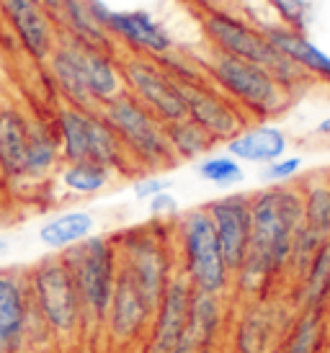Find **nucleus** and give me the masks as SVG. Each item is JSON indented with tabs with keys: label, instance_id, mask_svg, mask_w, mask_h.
I'll list each match as a JSON object with an SVG mask.
<instances>
[{
	"label": "nucleus",
	"instance_id": "e433bc0d",
	"mask_svg": "<svg viewBox=\"0 0 330 353\" xmlns=\"http://www.w3.org/2000/svg\"><path fill=\"white\" fill-rule=\"evenodd\" d=\"M271 8L279 13V23L289 26V29L304 31L307 19H310V6L307 0H269Z\"/></svg>",
	"mask_w": 330,
	"mask_h": 353
},
{
	"label": "nucleus",
	"instance_id": "37998d69",
	"mask_svg": "<svg viewBox=\"0 0 330 353\" xmlns=\"http://www.w3.org/2000/svg\"><path fill=\"white\" fill-rule=\"evenodd\" d=\"M328 353H330V345H328Z\"/></svg>",
	"mask_w": 330,
	"mask_h": 353
},
{
	"label": "nucleus",
	"instance_id": "473e14b6",
	"mask_svg": "<svg viewBox=\"0 0 330 353\" xmlns=\"http://www.w3.org/2000/svg\"><path fill=\"white\" fill-rule=\"evenodd\" d=\"M111 181H114V173L108 168L93 163V160L62 163V168H59V183L72 196H96L104 188L111 186Z\"/></svg>",
	"mask_w": 330,
	"mask_h": 353
},
{
	"label": "nucleus",
	"instance_id": "7c9ffc66",
	"mask_svg": "<svg viewBox=\"0 0 330 353\" xmlns=\"http://www.w3.org/2000/svg\"><path fill=\"white\" fill-rule=\"evenodd\" d=\"M88 117H90V111L70 106V103H62L55 111L52 124H55V132H57L59 139L62 163L88 160Z\"/></svg>",
	"mask_w": 330,
	"mask_h": 353
},
{
	"label": "nucleus",
	"instance_id": "6e6552de",
	"mask_svg": "<svg viewBox=\"0 0 330 353\" xmlns=\"http://www.w3.org/2000/svg\"><path fill=\"white\" fill-rule=\"evenodd\" d=\"M59 258L78 286L86 325H104L119 274V255L111 235H90L78 245L62 250Z\"/></svg>",
	"mask_w": 330,
	"mask_h": 353
},
{
	"label": "nucleus",
	"instance_id": "2f4dec72",
	"mask_svg": "<svg viewBox=\"0 0 330 353\" xmlns=\"http://www.w3.org/2000/svg\"><path fill=\"white\" fill-rule=\"evenodd\" d=\"M165 137H168V145H171L178 163L206 157L217 148V142H214L212 134L204 132V129L199 127L196 121H191L188 117L165 124Z\"/></svg>",
	"mask_w": 330,
	"mask_h": 353
},
{
	"label": "nucleus",
	"instance_id": "72a5a7b5",
	"mask_svg": "<svg viewBox=\"0 0 330 353\" xmlns=\"http://www.w3.org/2000/svg\"><path fill=\"white\" fill-rule=\"evenodd\" d=\"M330 240V237H328ZM325 243V237H320L318 232H312L310 227L302 225L294 235V243H291V253H289V263H287V292H289L294 284H300V279L307 274L312 258L320 250V245Z\"/></svg>",
	"mask_w": 330,
	"mask_h": 353
},
{
	"label": "nucleus",
	"instance_id": "39448f33",
	"mask_svg": "<svg viewBox=\"0 0 330 353\" xmlns=\"http://www.w3.org/2000/svg\"><path fill=\"white\" fill-rule=\"evenodd\" d=\"M31 304L41 323L47 325L52 341L72 343L86 330V310L80 302L78 286L70 276L59 253H49L26 268Z\"/></svg>",
	"mask_w": 330,
	"mask_h": 353
},
{
	"label": "nucleus",
	"instance_id": "4c0bfd02",
	"mask_svg": "<svg viewBox=\"0 0 330 353\" xmlns=\"http://www.w3.org/2000/svg\"><path fill=\"white\" fill-rule=\"evenodd\" d=\"M147 212L150 216L155 219V222H173L175 216L181 214V209H178V199L171 194V191H163V194H157L147 201Z\"/></svg>",
	"mask_w": 330,
	"mask_h": 353
},
{
	"label": "nucleus",
	"instance_id": "dca6fc26",
	"mask_svg": "<svg viewBox=\"0 0 330 353\" xmlns=\"http://www.w3.org/2000/svg\"><path fill=\"white\" fill-rule=\"evenodd\" d=\"M0 10L23 52L37 62H47L59 41L55 13L41 0H0Z\"/></svg>",
	"mask_w": 330,
	"mask_h": 353
},
{
	"label": "nucleus",
	"instance_id": "f257e3e1",
	"mask_svg": "<svg viewBox=\"0 0 330 353\" xmlns=\"http://www.w3.org/2000/svg\"><path fill=\"white\" fill-rule=\"evenodd\" d=\"M302 225L297 183L263 186L251 194V245L243 268L233 276V289L245 302L273 296L276 286L287 284L291 243Z\"/></svg>",
	"mask_w": 330,
	"mask_h": 353
},
{
	"label": "nucleus",
	"instance_id": "0eeeda50",
	"mask_svg": "<svg viewBox=\"0 0 330 353\" xmlns=\"http://www.w3.org/2000/svg\"><path fill=\"white\" fill-rule=\"evenodd\" d=\"M98 114L106 119L114 129L119 142L124 145L129 160L137 170L145 173H163L178 165L173 150L165 137V124L132 93H122L117 99L106 101L98 108Z\"/></svg>",
	"mask_w": 330,
	"mask_h": 353
},
{
	"label": "nucleus",
	"instance_id": "5701e85b",
	"mask_svg": "<svg viewBox=\"0 0 330 353\" xmlns=\"http://www.w3.org/2000/svg\"><path fill=\"white\" fill-rule=\"evenodd\" d=\"M47 65L52 83H55V88H57V93L62 96L65 103L86 108V111H98L96 101H93V96H90V90L86 85V78H83V68H80L78 62V54H75L68 37L59 34L57 47L49 54Z\"/></svg>",
	"mask_w": 330,
	"mask_h": 353
},
{
	"label": "nucleus",
	"instance_id": "79ce46f5",
	"mask_svg": "<svg viewBox=\"0 0 330 353\" xmlns=\"http://www.w3.org/2000/svg\"><path fill=\"white\" fill-rule=\"evenodd\" d=\"M8 248H10V243H8V237H3V235H0V255L6 253V250H8Z\"/></svg>",
	"mask_w": 330,
	"mask_h": 353
},
{
	"label": "nucleus",
	"instance_id": "58836bf2",
	"mask_svg": "<svg viewBox=\"0 0 330 353\" xmlns=\"http://www.w3.org/2000/svg\"><path fill=\"white\" fill-rule=\"evenodd\" d=\"M171 191V178H165L163 173H147V176L135 181V199L137 201H150L153 196Z\"/></svg>",
	"mask_w": 330,
	"mask_h": 353
},
{
	"label": "nucleus",
	"instance_id": "1a4fd4ad",
	"mask_svg": "<svg viewBox=\"0 0 330 353\" xmlns=\"http://www.w3.org/2000/svg\"><path fill=\"white\" fill-rule=\"evenodd\" d=\"M49 338L29 294L26 271L0 268V351L19 353Z\"/></svg>",
	"mask_w": 330,
	"mask_h": 353
},
{
	"label": "nucleus",
	"instance_id": "aec40b11",
	"mask_svg": "<svg viewBox=\"0 0 330 353\" xmlns=\"http://www.w3.org/2000/svg\"><path fill=\"white\" fill-rule=\"evenodd\" d=\"M29 114L13 103L0 106V181L19 183L26 176Z\"/></svg>",
	"mask_w": 330,
	"mask_h": 353
},
{
	"label": "nucleus",
	"instance_id": "f704fd0d",
	"mask_svg": "<svg viewBox=\"0 0 330 353\" xmlns=\"http://www.w3.org/2000/svg\"><path fill=\"white\" fill-rule=\"evenodd\" d=\"M196 173L202 181L206 183H212V186H220V188H227V186H235V183H240L245 178V170H243V163H237L233 155H206L199 160V165H196Z\"/></svg>",
	"mask_w": 330,
	"mask_h": 353
},
{
	"label": "nucleus",
	"instance_id": "cd10ccee",
	"mask_svg": "<svg viewBox=\"0 0 330 353\" xmlns=\"http://www.w3.org/2000/svg\"><path fill=\"white\" fill-rule=\"evenodd\" d=\"M90 235H96V216L86 209L62 212L39 227V243L49 248L52 253H62V250L88 240Z\"/></svg>",
	"mask_w": 330,
	"mask_h": 353
},
{
	"label": "nucleus",
	"instance_id": "ea45409f",
	"mask_svg": "<svg viewBox=\"0 0 330 353\" xmlns=\"http://www.w3.org/2000/svg\"><path fill=\"white\" fill-rule=\"evenodd\" d=\"M315 134H318V137H322V139H330V117L322 119L320 124L315 127Z\"/></svg>",
	"mask_w": 330,
	"mask_h": 353
},
{
	"label": "nucleus",
	"instance_id": "a878e982",
	"mask_svg": "<svg viewBox=\"0 0 330 353\" xmlns=\"http://www.w3.org/2000/svg\"><path fill=\"white\" fill-rule=\"evenodd\" d=\"M88 160L108 168L114 176L117 173H122V176L137 173L135 163L129 160L124 145L119 142L114 129L108 127L106 119L98 111H90V117H88Z\"/></svg>",
	"mask_w": 330,
	"mask_h": 353
},
{
	"label": "nucleus",
	"instance_id": "a19ab883",
	"mask_svg": "<svg viewBox=\"0 0 330 353\" xmlns=\"http://www.w3.org/2000/svg\"><path fill=\"white\" fill-rule=\"evenodd\" d=\"M41 3H44V6H47L52 13H55V10H59V6H62L65 0H41Z\"/></svg>",
	"mask_w": 330,
	"mask_h": 353
},
{
	"label": "nucleus",
	"instance_id": "ddd939ff",
	"mask_svg": "<svg viewBox=\"0 0 330 353\" xmlns=\"http://www.w3.org/2000/svg\"><path fill=\"white\" fill-rule=\"evenodd\" d=\"M153 314H155V307L139 289L135 276L119 265L114 296H111L106 320H104V327H106L111 343L119 348H129V345L145 341Z\"/></svg>",
	"mask_w": 330,
	"mask_h": 353
},
{
	"label": "nucleus",
	"instance_id": "c756f323",
	"mask_svg": "<svg viewBox=\"0 0 330 353\" xmlns=\"http://www.w3.org/2000/svg\"><path fill=\"white\" fill-rule=\"evenodd\" d=\"M302 219L304 227L328 240L330 237V170H315L300 178Z\"/></svg>",
	"mask_w": 330,
	"mask_h": 353
},
{
	"label": "nucleus",
	"instance_id": "bb28decb",
	"mask_svg": "<svg viewBox=\"0 0 330 353\" xmlns=\"http://www.w3.org/2000/svg\"><path fill=\"white\" fill-rule=\"evenodd\" d=\"M62 163L59 139L49 119L29 117V148H26V176L23 181H41Z\"/></svg>",
	"mask_w": 330,
	"mask_h": 353
},
{
	"label": "nucleus",
	"instance_id": "9b49d317",
	"mask_svg": "<svg viewBox=\"0 0 330 353\" xmlns=\"http://www.w3.org/2000/svg\"><path fill=\"white\" fill-rule=\"evenodd\" d=\"M93 19L104 26L114 41L126 44L132 54L145 57H160L165 52L175 50L171 34L163 29V23L155 21L147 10H114L104 0H86Z\"/></svg>",
	"mask_w": 330,
	"mask_h": 353
},
{
	"label": "nucleus",
	"instance_id": "393cba45",
	"mask_svg": "<svg viewBox=\"0 0 330 353\" xmlns=\"http://www.w3.org/2000/svg\"><path fill=\"white\" fill-rule=\"evenodd\" d=\"M55 21H57L59 34H65L70 39L86 44V47H93V50L117 54V41L111 39L104 31V26L93 19L86 0H65L59 10H55Z\"/></svg>",
	"mask_w": 330,
	"mask_h": 353
},
{
	"label": "nucleus",
	"instance_id": "c9c22d12",
	"mask_svg": "<svg viewBox=\"0 0 330 353\" xmlns=\"http://www.w3.org/2000/svg\"><path fill=\"white\" fill-rule=\"evenodd\" d=\"M302 173V157L297 155H284L273 160L269 165H263L261 181L266 186H276V183H291L294 178Z\"/></svg>",
	"mask_w": 330,
	"mask_h": 353
},
{
	"label": "nucleus",
	"instance_id": "7ed1b4c3",
	"mask_svg": "<svg viewBox=\"0 0 330 353\" xmlns=\"http://www.w3.org/2000/svg\"><path fill=\"white\" fill-rule=\"evenodd\" d=\"M173 243L178 258V274L191 289L214 296L233 292V274L224 263L217 232L204 206H194L173 219Z\"/></svg>",
	"mask_w": 330,
	"mask_h": 353
},
{
	"label": "nucleus",
	"instance_id": "c85d7f7f",
	"mask_svg": "<svg viewBox=\"0 0 330 353\" xmlns=\"http://www.w3.org/2000/svg\"><path fill=\"white\" fill-rule=\"evenodd\" d=\"M291 310L300 307H330V240H325L312 258L307 274L287 292Z\"/></svg>",
	"mask_w": 330,
	"mask_h": 353
},
{
	"label": "nucleus",
	"instance_id": "412c9836",
	"mask_svg": "<svg viewBox=\"0 0 330 353\" xmlns=\"http://www.w3.org/2000/svg\"><path fill=\"white\" fill-rule=\"evenodd\" d=\"M330 312L328 307H300L294 310L289 325L273 353H328Z\"/></svg>",
	"mask_w": 330,
	"mask_h": 353
},
{
	"label": "nucleus",
	"instance_id": "f3484780",
	"mask_svg": "<svg viewBox=\"0 0 330 353\" xmlns=\"http://www.w3.org/2000/svg\"><path fill=\"white\" fill-rule=\"evenodd\" d=\"M191 294H194V289L181 274H175L168 281L165 292L155 304V314H153V323H150L145 338V353H173L184 335L186 323H188Z\"/></svg>",
	"mask_w": 330,
	"mask_h": 353
},
{
	"label": "nucleus",
	"instance_id": "2eb2a0df",
	"mask_svg": "<svg viewBox=\"0 0 330 353\" xmlns=\"http://www.w3.org/2000/svg\"><path fill=\"white\" fill-rule=\"evenodd\" d=\"M212 219L217 243L230 274H237L245 263L248 245H251V194H227L204 204Z\"/></svg>",
	"mask_w": 330,
	"mask_h": 353
},
{
	"label": "nucleus",
	"instance_id": "423d86ee",
	"mask_svg": "<svg viewBox=\"0 0 330 353\" xmlns=\"http://www.w3.org/2000/svg\"><path fill=\"white\" fill-rule=\"evenodd\" d=\"M117 245L119 265L135 276L139 289L155 307L168 281L178 274V258L173 243V222L126 227L111 235Z\"/></svg>",
	"mask_w": 330,
	"mask_h": 353
},
{
	"label": "nucleus",
	"instance_id": "b1692460",
	"mask_svg": "<svg viewBox=\"0 0 330 353\" xmlns=\"http://www.w3.org/2000/svg\"><path fill=\"white\" fill-rule=\"evenodd\" d=\"M224 148H227V155H233L237 163L269 165L287 155L289 137L284 134V129L273 124H251L240 134H235L230 142H224Z\"/></svg>",
	"mask_w": 330,
	"mask_h": 353
},
{
	"label": "nucleus",
	"instance_id": "4be33fe9",
	"mask_svg": "<svg viewBox=\"0 0 330 353\" xmlns=\"http://www.w3.org/2000/svg\"><path fill=\"white\" fill-rule=\"evenodd\" d=\"M62 37H65V34H62ZM70 44H72V50L78 54L86 85H88V90H90V96H93L98 108L104 106L106 101L117 99V96L124 93V78H122V70H119L117 54H108V52L86 47V44H80V41H75V39H70Z\"/></svg>",
	"mask_w": 330,
	"mask_h": 353
},
{
	"label": "nucleus",
	"instance_id": "20e7f679",
	"mask_svg": "<svg viewBox=\"0 0 330 353\" xmlns=\"http://www.w3.org/2000/svg\"><path fill=\"white\" fill-rule=\"evenodd\" d=\"M202 29H204L212 50L261 65L294 99L312 83V78L304 70L297 68L291 59H287L276 47L269 44L258 26H251L237 16H230L224 10H206L202 16Z\"/></svg>",
	"mask_w": 330,
	"mask_h": 353
},
{
	"label": "nucleus",
	"instance_id": "c03bdc74",
	"mask_svg": "<svg viewBox=\"0 0 330 353\" xmlns=\"http://www.w3.org/2000/svg\"><path fill=\"white\" fill-rule=\"evenodd\" d=\"M0 353H3V351H0Z\"/></svg>",
	"mask_w": 330,
	"mask_h": 353
},
{
	"label": "nucleus",
	"instance_id": "4468645a",
	"mask_svg": "<svg viewBox=\"0 0 330 353\" xmlns=\"http://www.w3.org/2000/svg\"><path fill=\"white\" fill-rule=\"evenodd\" d=\"M291 304L287 299L266 296V299H248L240 317L233 327L235 353H273L279 338L289 325Z\"/></svg>",
	"mask_w": 330,
	"mask_h": 353
},
{
	"label": "nucleus",
	"instance_id": "9d476101",
	"mask_svg": "<svg viewBox=\"0 0 330 353\" xmlns=\"http://www.w3.org/2000/svg\"><path fill=\"white\" fill-rule=\"evenodd\" d=\"M119 70L124 78L126 93H132L139 103H145L163 124L186 119V103L178 83L153 57L145 54L119 57Z\"/></svg>",
	"mask_w": 330,
	"mask_h": 353
},
{
	"label": "nucleus",
	"instance_id": "f03ea898",
	"mask_svg": "<svg viewBox=\"0 0 330 353\" xmlns=\"http://www.w3.org/2000/svg\"><path fill=\"white\" fill-rule=\"evenodd\" d=\"M194 57L206 72V78L212 80L227 99L235 101L251 121H269L273 117H282L294 103V96L287 93L271 78V72L255 62L217 50H209L206 54H194Z\"/></svg>",
	"mask_w": 330,
	"mask_h": 353
},
{
	"label": "nucleus",
	"instance_id": "6ab92c4d",
	"mask_svg": "<svg viewBox=\"0 0 330 353\" xmlns=\"http://www.w3.org/2000/svg\"><path fill=\"white\" fill-rule=\"evenodd\" d=\"M258 29L269 39L271 47H276L284 57L304 70L312 80H320V83L330 85V54L322 52L318 44H312L304 31L289 29L279 21L276 23H261Z\"/></svg>",
	"mask_w": 330,
	"mask_h": 353
},
{
	"label": "nucleus",
	"instance_id": "f8f14e48",
	"mask_svg": "<svg viewBox=\"0 0 330 353\" xmlns=\"http://www.w3.org/2000/svg\"><path fill=\"white\" fill-rule=\"evenodd\" d=\"M178 90L184 96L186 117L209 132L217 145L230 142L235 134L251 127V119L240 111V106L227 99L209 78L199 83H178Z\"/></svg>",
	"mask_w": 330,
	"mask_h": 353
},
{
	"label": "nucleus",
	"instance_id": "a211bd4d",
	"mask_svg": "<svg viewBox=\"0 0 330 353\" xmlns=\"http://www.w3.org/2000/svg\"><path fill=\"white\" fill-rule=\"evenodd\" d=\"M227 296H214L196 292L191 294V310H188V323L184 327V335L173 353H214L217 341L222 335L227 307Z\"/></svg>",
	"mask_w": 330,
	"mask_h": 353
}]
</instances>
